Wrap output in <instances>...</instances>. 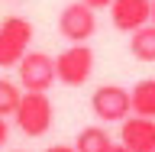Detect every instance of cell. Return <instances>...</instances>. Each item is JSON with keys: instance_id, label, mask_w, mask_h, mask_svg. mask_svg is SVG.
Returning a JSON list of instances; mask_svg holds the SVG:
<instances>
[{"instance_id": "cell-1", "label": "cell", "mask_w": 155, "mask_h": 152, "mask_svg": "<svg viewBox=\"0 0 155 152\" xmlns=\"http://www.w3.org/2000/svg\"><path fill=\"white\" fill-rule=\"evenodd\" d=\"M13 120H16V126H19V133H23V136L39 139V136H45L48 130H52L55 107H52V100H48L45 91H23Z\"/></svg>"}, {"instance_id": "cell-2", "label": "cell", "mask_w": 155, "mask_h": 152, "mask_svg": "<svg viewBox=\"0 0 155 152\" xmlns=\"http://www.w3.org/2000/svg\"><path fill=\"white\" fill-rule=\"evenodd\" d=\"M55 75L65 87H81L94 75V49L87 42H74L55 58Z\"/></svg>"}, {"instance_id": "cell-3", "label": "cell", "mask_w": 155, "mask_h": 152, "mask_svg": "<svg viewBox=\"0 0 155 152\" xmlns=\"http://www.w3.org/2000/svg\"><path fill=\"white\" fill-rule=\"evenodd\" d=\"M32 42V23L26 16H7L0 23V68L16 65L29 52Z\"/></svg>"}, {"instance_id": "cell-4", "label": "cell", "mask_w": 155, "mask_h": 152, "mask_svg": "<svg viewBox=\"0 0 155 152\" xmlns=\"http://www.w3.org/2000/svg\"><path fill=\"white\" fill-rule=\"evenodd\" d=\"M91 110L100 123H120L133 113V100H129V91L120 84H100L91 94Z\"/></svg>"}, {"instance_id": "cell-5", "label": "cell", "mask_w": 155, "mask_h": 152, "mask_svg": "<svg viewBox=\"0 0 155 152\" xmlns=\"http://www.w3.org/2000/svg\"><path fill=\"white\" fill-rule=\"evenodd\" d=\"M16 68H19V87L23 91H48L58 81L55 58L45 52H26L16 62Z\"/></svg>"}, {"instance_id": "cell-6", "label": "cell", "mask_w": 155, "mask_h": 152, "mask_svg": "<svg viewBox=\"0 0 155 152\" xmlns=\"http://www.w3.org/2000/svg\"><path fill=\"white\" fill-rule=\"evenodd\" d=\"M97 10L84 0L78 3H68L61 13H58V32L68 39V42H87V39L97 32Z\"/></svg>"}, {"instance_id": "cell-7", "label": "cell", "mask_w": 155, "mask_h": 152, "mask_svg": "<svg viewBox=\"0 0 155 152\" xmlns=\"http://www.w3.org/2000/svg\"><path fill=\"white\" fill-rule=\"evenodd\" d=\"M120 143L133 152H155V120L129 113L126 120H120Z\"/></svg>"}, {"instance_id": "cell-8", "label": "cell", "mask_w": 155, "mask_h": 152, "mask_svg": "<svg viewBox=\"0 0 155 152\" xmlns=\"http://www.w3.org/2000/svg\"><path fill=\"white\" fill-rule=\"evenodd\" d=\"M152 13V0H110V19L120 32H133L145 26Z\"/></svg>"}, {"instance_id": "cell-9", "label": "cell", "mask_w": 155, "mask_h": 152, "mask_svg": "<svg viewBox=\"0 0 155 152\" xmlns=\"http://www.w3.org/2000/svg\"><path fill=\"white\" fill-rule=\"evenodd\" d=\"M129 52L139 62H155V23H145L129 32Z\"/></svg>"}, {"instance_id": "cell-10", "label": "cell", "mask_w": 155, "mask_h": 152, "mask_svg": "<svg viewBox=\"0 0 155 152\" xmlns=\"http://www.w3.org/2000/svg\"><path fill=\"white\" fill-rule=\"evenodd\" d=\"M129 100H133V113L152 117L155 120V78H142V81L129 91Z\"/></svg>"}, {"instance_id": "cell-11", "label": "cell", "mask_w": 155, "mask_h": 152, "mask_svg": "<svg viewBox=\"0 0 155 152\" xmlns=\"http://www.w3.org/2000/svg\"><path fill=\"white\" fill-rule=\"evenodd\" d=\"M110 146H113V139H110V133H107L104 126H84L74 136V149L78 152H107Z\"/></svg>"}, {"instance_id": "cell-12", "label": "cell", "mask_w": 155, "mask_h": 152, "mask_svg": "<svg viewBox=\"0 0 155 152\" xmlns=\"http://www.w3.org/2000/svg\"><path fill=\"white\" fill-rule=\"evenodd\" d=\"M19 97H23V87L10 78H0V117H13L19 107Z\"/></svg>"}, {"instance_id": "cell-13", "label": "cell", "mask_w": 155, "mask_h": 152, "mask_svg": "<svg viewBox=\"0 0 155 152\" xmlns=\"http://www.w3.org/2000/svg\"><path fill=\"white\" fill-rule=\"evenodd\" d=\"M10 139V126H7V117H0V146H7Z\"/></svg>"}, {"instance_id": "cell-14", "label": "cell", "mask_w": 155, "mask_h": 152, "mask_svg": "<svg viewBox=\"0 0 155 152\" xmlns=\"http://www.w3.org/2000/svg\"><path fill=\"white\" fill-rule=\"evenodd\" d=\"M45 152H78V149H74V146H48Z\"/></svg>"}, {"instance_id": "cell-15", "label": "cell", "mask_w": 155, "mask_h": 152, "mask_svg": "<svg viewBox=\"0 0 155 152\" xmlns=\"http://www.w3.org/2000/svg\"><path fill=\"white\" fill-rule=\"evenodd\" d=\"M84 3H91L94 10H100V7H110V0H84Z\"/></svg>"}, {"instance_id": "cell-16", "label": "cell", "mask_w": 155, "mask_h": 152, "mask_svg": "<svg viewBox=\"0 0 155 152\" xmlns=\"http://www.w3.org/2000/svg\"><path fill=\"white\" fill-rule=\"evenodd\" d=\"M107 152H133V149H129V146H123V143H120V146L113 143V146H110V149H107Z\"/></svg>"}, {"instance_id": "cell-17", "label": "cell", "mask_w": 155, "mask_h": 152, "mask_svg": "<svg viewBox=\"0 0 155 152\" xmlns=\"http://www.w3.org/2000/svg\"><path fill=\"white\" fill-rule=\"evenodd\" d=\"M149 23H155V0H152V13H149Z\"/></svg>"}]
</instances>
